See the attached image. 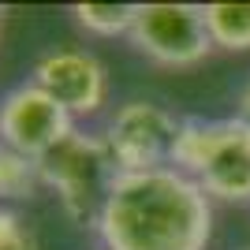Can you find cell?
<instances>
[{
  "mask_svg": "<svg viewBox=\"0 0 250 250\" xmlns=\"http://www.w3.org/2000/svg\"><path fill=\"white\" fill-rule=\"evenodd\" d=\"M94 228L104 250H206L213 202L176 168L120 172Z\"/></svg>",
  "mask_w": 250,
  "mask_h": 250,
  "instance_id": "obj_1",
  "label": "cell"
},
{
  "mask_svg": "<svg viewBox=\"0 0 250 250\" xmlns=\"http://www.w3.org/2000/svg\"><path fill=\"white\" fill-rule=\"evenodd\" d=\"M0 15H4V8H0Z\"/></svg>",
  "mask_w": 250,
  "mask_h": 250,
  "instance_id": "obj_13",
  "label": "cell"
},
{
  "mask_svg": "<svg viewBox=\"0 0 250 250\" xmlns=\"http://www.w3.org/2000/svg\"><path fill=\"white\" fill-rule=\"evenodd\" d=\"M179 120L153 101H127L116 108L104 131V146L120 172H157L172 168Z\"/></svg>",
  "mask_w": 250,
  "mask_h": 250,
  "instance_id": "obj_5",
  "label": "cell"
},
{
  "mask_svg": "<svg viewBox=\"0 0 250 250\" xmlns=\"http://www.w3.org/2000/svg\"><path fill=\"white\" fill-rule=\"evenodd\" d=\"M38 187H42V165L0 142V202L34 198Z\"/></svg>",
  "mask_w": 250,
  "mask_h": 250,
  "instance_id": "obj_9",
  "label": "cell"
},
{
  "mask_svg": "<svg viewBox=\"0 0 250 250\" xmlns=\"http://www.w3.org/2000/svg\"><path fill=\"white\" fill-rule=\"evenodd\" d=\"M131 45L165 67H194L217 49L202 4H138Z\"/></svg>",
  "mask_w": 250,
  "mask_h": 250,
  "instance_id": "obj_4",
  "label": "cell"
},
{
  "mask_svg": "<svg viewBox=\"0 0 250 250\" xmlns=\"http://www.w3.org/2000/svg\"><path fill=\"white\" fill-rule=\"evenodd\" d=\"M38 165H42V183L56 190L63 213L75 224H97V217L104 209V198H108L116 176H120V168H116L112 153L104 146V138L71 131Z\"/></svg>",
  "mask_w": 250,
  "mask_h": 250,
  "instance_id": "obj_3",
  "label": "cell"
},
{
  "mask_svg": "<svg viewBox=\"0 0 250 250\" xmlns=\"http://www.w3.org/2000/svg\"><path fill=\"white\" fill-rule=\"evenodd\" d=\"M172 168L190 176L209 202H250V127L243 120H179Z\"/></svg>",
  "mask_w": 250,
  "mask_h": 250,
  "instance_id": "obj_2",
  "label": "cell"
},
{
  "mask_svg": "<svg viewBox=\"0 0 250 250\" xmlns=\"http://www.w3.org/2000/svg\"><path fill=\"white\" fill-rule=\"evenodd\" d=\"M34 83L45 94L56 97L71 116H94L104 104V94H108L104 63L94 52H79V49L45 52L34 63Z\"/></svg>",
  "mask_w": 250,
  "mask_h": 250,
  "instance_id": "obj_7",
  "label": "cell"
},
{
  "mask_svg": "<svg viewBox=\"0 0 250 250\" xmlns=\"http://www.w3.org/2000/svg\"><path fill=\"white\" fill-rule=\"evenodd\" d=\"M71 15L83 30L97 34V38H116V34L131 38L138 4H71Z\"/></svg>",
  "mask_w": 250,
  "mask_h": 250,
  "instance_id": "obj_10",
  "label": "cell"
},
{
  "mask_svg": "<svg viewBox=\"0 0 250 250\" xmlns=\"http://www.w3.org/2000/svg\"><path fill=\"white\" fill-rule=\"evenodd\" d=\"M247 250H250V247H247Z\"/></svg>",
  "mask_w": 250,
  "mask_h": 250,
  "instance_id": "obj_14",
  "label": "cell"
},
{
  "mask_svg": "<svg viewBox=\"0 0 250 250\" xmlns=\"http://www.w3.org/2000/svg\"><path fill=\"white\" fill-rule=\"evenodd\" d=\"M206 26L217 49H250V4H206Z\"/></svg>",
  "mask_w": 250,
  "mask_h": 250,
  "instance_id": "obj_8",
  "label": "cell"
},
{
  "mask_svg": "<svg viewBox=\"0 0 250 250\" xmlns=\"http://www.w3.org/2000/svg\"><path fill=\"white\" fill-rule=\"evenodd\" d=\"M75 131V116L42 86L22 83L0 97V142L15 153L42 161Z\"/></svg>",
  "mask_w": 250,
  "mask_h": 250,
  "instance_id": "obj_6",
  "label": "cell"
},
{
  "mask_svg": "<svg viewBox=\"0 0 250 250\" xmlns=\"http://www.w3.org/2000/svg\"><path fill=\"white\" fill-rule=\"evenodd\" d=\"M235 120H243V124L250 127V83L243 86V94H239V104H235Z\"/></svg>",
  "mask_w": 250,
  "mask_h": 250,
  "instance_id": "obj_12",
  "label": "cell"
},
{
  "mask_svg": "<svg viewBox=\"0 0 250 250\" xmlns=\"http://www.w3.org/2000/svg\"><path fill=\"white\" fill-rule=\"evenodd\" d=\"M22 231H26V224L19 220V213H11V209L0 206V250L8 247V243H15Z\"/></svg>",
  "mask_w": 250,
  "mask_h": 250,
  "instance_id": "obj_11",
  "label": "cell"
}]
</instances>
